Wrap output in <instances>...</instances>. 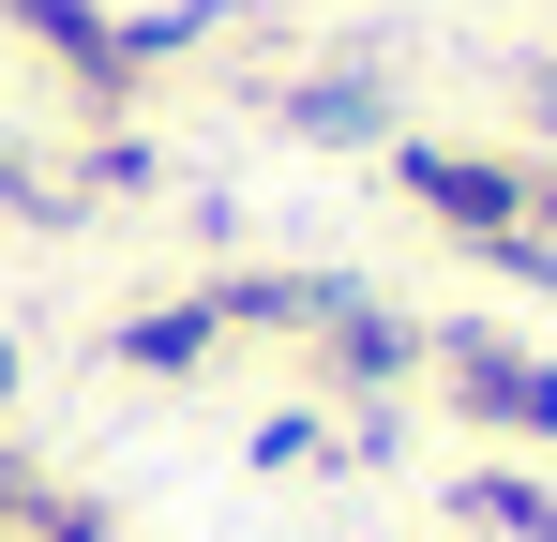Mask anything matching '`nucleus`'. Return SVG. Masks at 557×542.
I'll return each instance as SVG.
<instances>
[{"mask_svg":"<svg viewBox=\"0 0 557 542\" xmlns=\"http://www.w3.org/2000/svg\"><path fill=\"white\" fill-rule=\"evenodd\" d=\"M392 196H422V211L453 226L467 257H512L528 286L557 271V242H543V196H528V167H497V151H437V136H392Z\"/></svg>","mask_w":557,"mask_h":542,"instance_id":"1","label":"nucleus"},{"mask_svg":"<svg viewBox=\"0 0 557 542\" xmlns=\"http://www.w3.org/2000/svg\"><path fill=\"white\" fill-rule=\"evenodd\" d=\"M453 528L467 542H557V482H543V467H467V482H453Z\"/></svg>","mask_w":557,"mask_h":542,"instance_id":"5","label":"nucleus"},{"mask_svg":"<svg viewBox=\"0 0 557 542\" xmlns=\"http://www.w3.org/2000/svg\"><path fill=\"white\" fill-rule=\"evenodd\" d=\"M317 361H332V392H376V377H422V361H437V332H422V317H392V301L362 286V301L317 332Z\"/></svg>","mask_w":557,"mask_h":542,"instance_id":"4","label":"nucleus"},{"mask_svg":"<svg viewBox=\"0 0 557 542\" xmlns=\"http://www.w3.org/2000/svg\"><path fill=\"white\" fill-rule=\"evenodd\" d=\"M317 452H332V422H317V407H272V422H257V467H286V482H301Z\"/></svg>","mask_w":557,"mask_h":542,"instance_id":"7","label":"nucleus"},{"mask_svg":"<svg viewBox=\"0 0 557 542\" xmlns=\"http://www.w3.org/2000/svg\"><path fill=\"white\" fill-rule=\"evenodd\" d=\"M286 136H392V121L362 76H317V90H286Z\"/></svg>","mask_w":557,"mask_h":542,"instance_id":"6","label":"nucleus"},{"mask_svg":"<svg viewBox=\"0 0 557 542\" xmlns=\"http://www.w3.org/2000/svg\"><path fill=\"white\" fill-rule=\"evenodd\" d=\"M0 392H15V361H0Z\"/></svg>","mask_w":557,"mask_h":542,"instance_id":"8","label":"nucleus"},{"mask_svg":"<svg viewBox=\"0 0 557 542\" xmlns=\"http://www.w3.org/2000/svg\"><path fill=\"white\" fill-rule=\"evenodd\" d=\"M437 377H453L467 422H497V438H557V361L497 347V332H437Z\"/></svg>","mask_w":557,"mask_h":542,"instance_id":"2","label":"nucleus"},{"mask_svg":"<svg viewBox=\"0 0 557 542\" xmlns=\"http://www.w3.org/2000/svg\"><path fill=\"white\" fill-rule=\"evenodd\" d=\"M226 332H242V317H226V286H196V301H136V317H121V377H196V361L226 347Z\"/></svg>","mask_w":557,"mask_h":542,"instance_id":"3","label":"nucleus"}]
</instances>
